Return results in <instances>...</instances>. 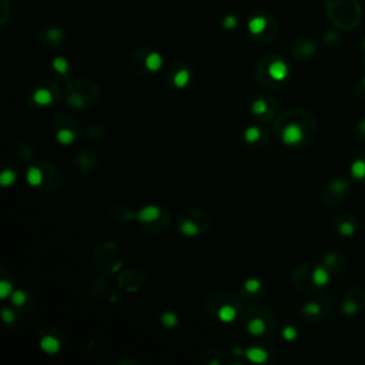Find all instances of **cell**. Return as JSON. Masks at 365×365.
<instances>
[{
	"label": "cell",
	"mask_w": 365,
	"mask_h": 365,
	"mask_svg": "<svg viewBox=\"0 0 365 365\" xmlns=\"http://www.w3.org/2000/svg\"><path fill=\"white\" fill-rule=\"evenodd\" d=\"M364 66H365V60H364Z\"/></svg>",
	"instance_id": "38"
},
{
	"label": "cell",
	"mask_w": 365,
	"mask_h": 365,
	"mask_svg": "<svg viewBox=\"0 0 365 365\" xmlns=\"http://www.w3.org/2000/svg\"><path fill=\"white\" fill-rule=\"evenodd\" d=\"M57 141L59 143H62V144H71L73 141H74V139H76V136H74V133L71 131V130H60L59 133H57Z\"/></svg>",
	"instance_id": "21"
},
{
	"label": "cell",
	"mask_w": 365,
	"mask_h": 365,
	"mask_svg": "<svg viewBox=\"0 0 365 365\" xmlns=\"http://www.w3.org/2000/svg\"><path fill=\"white\" fill-rule=\"evenodd\" d=\"M33 99H35V102H36L39 106H47V104L52 103L53 94H52V91L47 90V88H39V90H36Z\"/></svg>",
	"instance_id": "16"
},
{
	"label": "cell",
	"mask_w": 365,
	"mask_h": 365,
	"mask_svg": "<svg viewBox=\"0 0 365 365\" xmlns=\"http://www.w3.org/2000/svg\"><path fill=\"white\" fill-rule=\"evenodd\" d=\"M12 284L7 282V281H0V298H7L9 294L12 293Z\"/></svg>",
	"instance_id": "30"
},
{
	"label": "cell",
	"mask_w": 365,
	"mask_h": 365,
	"mask_svg": "<svg viewBox=\"0 0 365 365\" xmlns=\"http://www.w3.org/2000/svg\"><path fill=\"white\" fill-rule=\"evenodd\" d=\"M15 181H16V174H15V172L4 170V172L0 174V184H1L3 187H9V186H12Z\"/></svg>",
	"instance_id": "23"
},
{
	"label": "cell",
	"mask_w": 365,
	"mask_h": 365,
	"mask_svg": "<svg viewBox=\"0 0 365 365\" xmlns=\"http://www.w3.org/2000/svg\"><path fill=\"white\" fill-rule=\"evenodd\" d=\"M317 52V43L313 39H302L295 46V56H298L300 59H310Z\"/></svg>",
	"instance_id": "6"
},
{
	"label": "cell",
	"mask_w": 365,
	"mask_h": 365,
	"mask_svg": "<svg viewBox=\"0 0 365 365\" xmlns=\"http://www.w3.org/2000/svg\"><path fill=\"white\" fill-rule=\"evenodd\" d=\"M244 139H245V141H248V143H256L258 141V139H260V130L257 127H250V129L245 130V133H244Z\"/></svg>",
	"instance_id": "26"
},
{
	"label": "cell",
	"mask_w": 365,
	"mask_h": 365,
	"mask_svg": "<svg viewBox=\"0 0 365 365\" xmlns=\"http://www.w3.org/2000/svg\"><path fill=\"white\" fill-rule=\"evenodd\" d=\"M245 357H247L251 363H256V364H262V363H265V361L268 360L267 351H264V349H261V348H257V347L248 348V349L245 351Z\"/></svg>",
	"instance_id": "13"
},
{
	"label": "cell",
	"mask_w": 365,
	"mask_h": 365,
	"mask_svg": "<svg viewBox=\"0 0 365 365\" xmlns=\"http://www.w3.org/2000/svg\"><path fill=\"white\" fill-rule=\"evenodd\" d=\"M43 180V174L37 167H30L27 172V181L30 186H40Z\"/></svg>",
	"instance_id": "20"
},
{
	"label": "cell",
	"mask_w": 365,
	"mask_h": 365,
	"mask_svg": "<svg viewBox=\"0 0 365 365\" xmlns=\"http://www.w3.org/2000/svg\"><path fill=\"white\" fill-rule=\"evenodd\" d=\"M364 47H365V40H364Z\"/></svg>",
	"instance_id": "37"
},
{
	"label": "cell",
	"mask_w": 365,
	"mask_h": 365,
	"mask_svg": "<svg viewBox=\"0 0 365 365\" xmlns=\"http://www.w3.org/2000/svg\"><path fill=\"white\" fill-rule=\"evenodd\" d=\"M304 140V130L301 126L291 123L288 126H285V129L282 130V141L288 146H294V144H300Z\"/></svg>",
	"instance_id": "4"
},
{
	"label": "cell",
	"mask_w": 365,
	"mask_h": 365,
	"mask_svg": "<svg viewBox=\"0 0 365 365\" xmlns=\"http://www.w3.org/2000/svg\"><path fill=\"white\" fill-rule=\"evenodd\" d=\"M180 230H181V233H183L184 236L193 237L198 233V226H197L195 223H193V221H184V223L181 224Z\"/></svg>",
	"instance_id": "22"
},
{
	"label": "cell",
	"mask_w": 365,
	"mask_h": 365,
	"mask_svg": "<svg viewBox=\"0 0 365 365\" xmlns=\"http://www.w3.org/2000/svg\"><path fill=\"white\" fill-rule=\"evenodd\" d=\"M1 318H3V321L6 322V324H10V322H15V314L10 311V310H3V313H1Z\"/></svg>",
	"instance_id": "35"
},
{
	"label": "cell",
	"mask_w": 365,
	"mask_h": 365,
	"mask_svg": "<svg viewBox=\"0 0 365 365\" xmlns=\"http://www.w3.org/2000/svg\"><path fill=\"white\" fill-rule=\"evenodd\" d=\"M53 69H54L57 73L66 76V74H67V69H69V63H67V60L63 59V57H56V59L53 60Z\"/></svg>",
	"instance_id": "24"
},
{
	"label": "cell",
	"mask_w": 365,
	"mask_h": 365,
	"mask_svg": "<svg viewBox=\"0 0 365 365\" xmlns=\"http://www.w3.org/2000/svg\"><path fill=\"white\" fill-rule=\"evenodd\" d=\"M40 347H42V349L46 354H56L60 349V343H59L57 338H54L52 335H47V337L42 338Z\"/></svg>",
	"instance_id": "15"
},
{
	"label": "cell",
	"mask_w": 365,
	"mask_h": 365,
	"mask_svg": "<svg viewBox=\"0 0 365 365\" xmlns=\"http://www.w3.org/2000/svg\"><path fill=\"white\" fill-rule=\"evenodd\" d=\"M268 74L273 80H284L288 74V66L282 60H274L268 66Z\"/></svg>",
	"instance_id": "7"
},
{
	"label": "cell",
	"mask_w": 365,
	"mask_h": 365,
	"mask_svg": "<svg viewBox=\"0 0 365 365\" xmlns=\"http://www.w3.org/2000/svg\"><path fill=\"white\" fill-rule=\"evenodd\" d=\"M351 175L357 181L365 183V153L361 154L351 166Z\"/></svg>",
	"instance_id": "9"
},
{
	"label": "cell",
	"mask_w": 365,
	"mask_h": 365,
	"mask_svg": "<svg viewBox=\"0 0 365 365\" xmlns=\"http://www.w3.org/2000/svg\"><path fill=\"white\" fill-rule=\"evenodd\" d=\"M320 311H321V307H320L317 302H308V304H305V307H304V313H305L307 315H318Z\"/></svg>",
	"instance_id": "27"
},
{
	"label": "cell",
	"mask_w": 365,
	"mask_h": 365,
	"mask_svg": "<svg viewBox=\"0 0 365 365\" xmlns=\"http://www.w3.org/2000/svg\"><path fill=\"white\" fill-rule=\"evenodd\" d=\"M42 35H43L44 40L49 44H52V46L60 44L63 42V39H65V33L59 27H49V29H46V30L42 32Z\"/></svg>",
	"instance_id": "8"
},
{
	"label": "cell",
	"mask_w": 365,
	"mask_h": 365,
	"mask_svg": "<svg viewBox=\"0 0 365 365\" xmlns=\"http://www.w3.org/2000/svg\"><path fill=\"white\" fill-rule=\"evenodd\" d=\"M253 111L256 114H264L267 111V103L264 100H256L253 103Z\"/></svg>",
	"instance_id": "31"
},
{
	"label": "cell",
	"mask_w": 365,
	"mask_h": 365,
	"mask_svg": "<svg viewBox=\"0 0 365 365\" xmlns=\"http://www.w3.org/2000/svg\"><path fill=\"white\" fill-rule=\"evenodd\" d=\"M325 12L332 24L340 30L355 29L363 17L361 3L358 0H327Z\"/></svg>",
	"instance_id": "1"
},
{
	"label": "cell",
	"mask_w": 365,
	"mask_h": 365,
	"mask_svg": "<svg viewBox=\"0 0 365 365\" xmlns=\"http://www.w3.org/2000/svg\"><path fill=\"white\" fill-rule=\"evenodd\" d=\"M244 287H245V290H247L248 293H256V291L260 290V281H257V279L254 278L247 279L245 284H244Z\"/></svg>",
	"instance_id": "32"
},
{
	"label": "cell",
	"mask_w": 365,
	"mask_h": 365,
	"mask_svg": "<svg viewBox=\"0 0 365 365\" xmlns=\"http://www.w3.org/2000/svg\"><path fill=\"white\" fill-rule=\"evenodd\" d=\"M325 42L327 43H331V42H335V40H338V33L337 32H334V30H331V32H328L327 35H325Z\"/></svg>",
	"instance_id": "36"
},
{
	"label": "cell",
	"mask_w": 365,
	"mask_h": 365,
	"mask_svg": "<svg viewBox=\"0 0 365 365\" xmlns=\"http://www.w3.org/2000/svg\"><path fill=\"white\" fill-rule=\"evenodd\" d=\"M355 136H357V140L361 143V144H365V119H363L357 127H355Z\"/></svg>",
	"instance_id": "28"
},
{
	"label": "cell",
	"mask_w": 365,
	"mask_h": 365,
	"mask_svg": "<svg viewBox=\"0 0 365 365\" xmlns=\"http://www.w3.org/2000/svg\"><path fill=\"white\" fill-rule=\"evenodd\" d=\"M311 278H313V282H314L317 287H324V285H327L328 281H330V273H328V270H327L325 267H317V268L313 271Z\"/></svg>",
	"instance_id": "14"
},
{
	"label": "cell",
	"mask_w": 365,
	"mask_h": 365,
	"mask_svg": "<svg viewBox=\"0 0 365 365\" xmlns=\"http://www.w3.org/2000/svg\"><path fill=\"white\" fill-rule=\"evenodd\" d=\"M237 24H238V20H237L234 16H226V17H224L223 26H224L226 29L231 30V29H234V27H236Z\"/></svg>",
	"instance_id": "34"
},
{
	"label": "cell",
	"mask_w": 365,
	"mask_h": 365,
	"mask_svg": "<svg viewBox=\"0 0 365 365\" xmlns=\"http://www.w3.org/2000/svg\"><path fill=\"white\" fill-rule=\"evenodd\" d=\"M271 29H276V22H274V19H271L270 16H267L264 13L254 15L248 20V30L253 36H261L265 32H270Z\"/></svg>",
	"instance_id": "3"
},
{
	"label": "cell",
	"mask_w": 365,
	"mask_h": 365,
	"mask_svg": "<svg viewBox=\"0 0 365 365\" xmlns=\"http://www.w3.org/2000/svg\"><path fill=\"white\" fill-rule=\"evenodd\" d=\"M144 66H146V69L149 71H157L163 66V59H161V56L157 52H150L144 57Z\"/></svg>",
	"instance_id": "12"
},
{
	"label": "cell",
	"mask_w": 365,
	"mask_h": 365,
	"mask_svg": "<svg viewBox=\"0 0 365 365\" xmlns=\"http://www.w3.org/2000/svg\"><path fill=\"white\" fill-rule=\"evenodd\" d=\"M282 337L287 340V341H293L297 338V331L293 328V327H285L284 331H282Z\"/></svg>",
	"instance_id": "33"
},
{
	"label": "cell",
	"mask_w": 365,
	"mask_h": 365,
	"mask_svg": "<svg viewBox=\"0 0 365 365\" xmlns=\"http://www.w3.org/2000/svg\"><path fill=\"white\" fill-rule=\"evenodd\" d=\"M247 330L251 335H262L265 332V322L260 318H254L248 322Z\"/></svg>",
	"instance_id": "18"
},
{
	"label": "cell",
	"mask_w": 365,
	"mask_h": 365,
	"mask_svg": "<svg viewBox=\"0 0 365 365\" xmlns=\"http://www.w3.org/2000/svg\"><path fill=\"white\" fill-rule=\"evenodd\" d=\"M236 315H237L236 308H234V307H231V305H223V307L218 310V318H220L223 322L234 321Z\"/></svg>",
	"instance_id": "17"
},
{
	"label": "cell",
	"mask_w": 365,
	"mask_h": 365,
	"mask_svg": "<svg viewBox=\"0 0 365 365\" xmlns=\"http://www.w3.org/2000/svg\"><path fill=\"white\" fill-rule=\"evenodd\" d=\"M161 322H163V325L164 327H167V328H173V327H175L177 325V315L175 314H173L170 311H167V313H164L163 315H161Z\"/></svg>",
	"instance_id": "25"
},
{
	"label": "cell",
	"mask_w": 365,
	"mask_h": 365,
	"mask_svg": "<svg viewBox=\"0 0 365 365\" xmlns=\"http://www.w3.org/2000/svg\"><path fill=\"white\" fill-rule=\"evenodd\" d=\"M354 295H347V298L343 302V313L348 317L357 315L360 311H363L365 307V293L363 288L354 287L352 288Z\"/></svg>",
	"instance_id": "2"
},
{
	"label": "cell",
	"mask_w": 365,
	"mask_h": 365,
	"mask_svg": "<svg viewBox=\"0 0 365 365\" xmlns=\"http://www.w3.org/2000/svg\"><path fill=\"white\" fill-rule=\"evenodd\" d=\"M160 217V210L156 206H147L137 214V220L143 223H153Z\"/></svg>",
	"instance_id": "11"
},
{
	"label": "cell",
	"mask_w": 365,
	"mask_h": 365,
	"mask_svg": "<svg viewBox=\"0 0 365 365\" xmlns=\"http://www.w3.org/2000/svg\"><path fill=\"white\" fill-rule=\"evenodd\" d=\"M173 82H174V85L177 87H186L189 85V82H190V73H189V70H186V69H181V70H178L175 74H174V77H173Z\"/></svg>",
	"instance_id": "19"
},
{
	"label": "cell",
	"mask_w": 365,
	"mask_h": 365,
	"mask_svg": "<svg viewBox=\"0 0 365 365\" xmlns=\"http://www.w3.org/2000/svg\"><path fill=\"white\" fill-rule=\"evenodd\" d=\"M12 301H13L15 305L20 307V305H23V304L27 301V295H26L24 291H16V293H13V295H12Z\"/></svg>",
	"instance_id": "29"
},
{
	"label": "cell",
	"mask_w": 365,
	"mask_h": 365,
	"mask_svg": "<svg viewBox=\"0 0 365 365\" xmlns=\"http://www.w3.org/2000/svg\"><path fill=\"white\" fill-rule=\"evenodd\" d=\"M327 190L330 191L331 195H334L337 198V201H341L349 193V184L345 180L337 178V180H332L327 184Z\"/></svg>",
	"instance_id": "5"
},
{
	"label": "cell",
	"mask_w": 365,
	"mask_h": 365,
	"mask_svg": "<svg viewBox=\"0 0 365 365\" xmlns=\"http://www.w3.org/2000/svg\"><path fill=\"white\" fill-rule=\"evenodd\" d=\"M357 230V223L354 218L348 217V218H344L343 221H340V224L337 226V231L338 234L343 237H351Z\"/></svg>",
	"instance_id": "10"
}]
</instances>
